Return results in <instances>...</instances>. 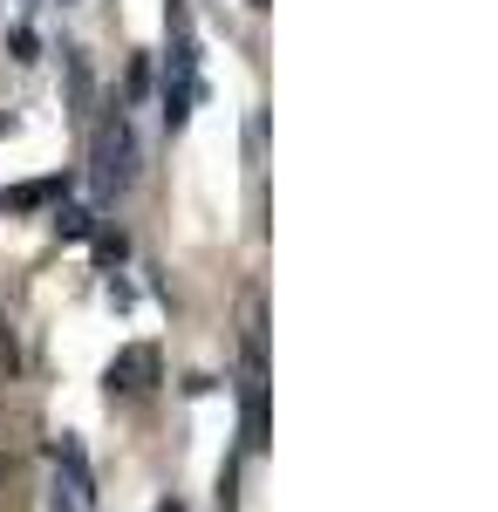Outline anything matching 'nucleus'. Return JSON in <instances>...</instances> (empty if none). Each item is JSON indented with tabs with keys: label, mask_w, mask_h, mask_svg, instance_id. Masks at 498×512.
I'll list each match as a JSON object with an SVG mask.
<instances>
[{
	"label": "nucleus",
	"mask_w": 498,
	"mask_h": 512,
	"mask_svg": "<svg viewBox=\"0 0 498 512\" xmlns=\"http://www.w3.org/2000/svg\"><path fill=\"white\" fill-rule=\"evenodd\" d=\"M89 171H96V192L103 198H123L137 185V130L123 117V103L96 123V137H89Z\"/></svg>",
	"instance_id": "obj_1"
},
{
	"label": "nucleus",
	"mask_w": 498,
	"mask_h": 512,
	"mask_svg": "<svg viewBox=\"0 0 498 512\" xmlns=\"http://www.w3.org/2000/svg\"><path fill=\"white\" fill-rule=\"evenodd\" d=\"M103 383H110V396H144L157 383V349L151 342H123L103 369Z\"/></svg>",
	"instance_id": "obj_2"
},
{
	"label": "nucleus",
	"mask_w": 498,
	"mask_h": 512,
	"mask_svg": "<svg viewBox=\"0 0 498 512\" xmlns=\"http://www.w3.org/2000/svg\"><path fill=\"white\" fill-rule=\"evenodd\" d=\"M48 465H55V478H62V485H69V492H76L82 506H96V472H89V451H82V437H55V444H48Z\"/></svg>",
	"instance_id": "obj_3"
},
{
	"label": "nucleus",
	"mask_w": 498,
	"mask_h": 512,
	"mask_svg": "<svg viewBox=\"0 0 498 512\" xmlns=\"http://www.w3.org/2000/svg\"><path fill=\"white\" fill-rule=\"evenodd\" d=\"M48 198H62V178H35V185H14V192L0 198L7 212H35V205H48Z\"/></svg>",
	"instance_id": "obj_4"
},
{
	"label": "nucleus",
	"mask_w": 498,
	"mask_h": 512,
	"mask_svg": "<svg viewBox=\"0 0 498 512\" xmlns=\"http://www.w3.org/2000/svg\"><path fill=\"white\" fill-rule=\"evenodd\" d=\"M62 76H69V96H76V110L96 96V76H89V55L82 48H62Z\"/></svg>",
	"instance_id": "obj_5"
},
{
	"label": "nucleus",
	"mask_w": 498,
	"mask_h": 512,
	"mask_svg": "<svg viewBox=\"0 0 498 512\" xmlns=\"http://www.w3.org/2000/svg\"><path fill=\"white\" fill-rule=\"evenodd\" d=\"M7 55H14L21 69H35V62H41V35L28 28V21H14V28H7Z\"/></svg>",
	"instance_id": "obj_6"
},
{
	"label": "nucleus",
	"mask_w": 498,
	"mask_h": 512,
	"mask_svg": "<svg viewBox=\"0 0 498 512\" xmlns=\"http://www.w3.org/2000/svg\"><path fill=\"white\" fill-rule=\"evenodd\" d=\"M55 239H89V205H62L55 212Z\"/></svg>",
	"instance_id": "obj_7"
},
{
	"label": "nucleus",
	"mask_w": 498,
	"mask_h": 512,
	"mask_svg": "<svg viewBox=\"0 0 498 512\" xmlns=\"http://www.w3.org/2000/svg\"><path fill=\"white\" fill-rule=\"evenodd\" d=\"M96 253H103V274L116 280V267L130 260V239H123V233H103V239H96Z\"/></svg>",
	"instance_id": "obj_8"
},
{
	"label": "nucleus",
	"mask_w": 498,
	"mask_h": 512,
	"mask_svg": "<svg viewBox=\"0 0 498 512\" xmlns=\"http://www.w3.org/2000/svg\"><path fill=\"white\" fill-rule=\"evenodd\" d=\"M48 512H96V506H82L76 492H69V485L55 478V485H48Z\"/></svg>",
	"instance_id": "obj_9"
},
{
	"label": "nucleus",
	"mask_w": 498,
	"mask_h": 512,
	"mask_svg": "<svg viewBox=\"0 0 498 512\" xmlns=\"http://www.w3.org/2000/svg\"><path fill=\"white\" fill-rule=\"evenodd\" d=\"M157 512H185V506H178V499H157Z\"/></svg>",
	"instance_id": "obj_10"
},
{
	"label": "nucleus",
	"mask_w": 498,
	"mask_h": 512,
	"mask_svg": "<svg viewBox=\"0 0 498 512\" xmlns=\"http://www.w3.org/2000/svg\"><path fill=\"white\" fill-rule=\"evenodd\" d=\"M62 7H76V0H62Z\"/></svg>",
	"instance_id": "obj_11"
},
{
	"label": "nucleus",
	"mask_w": 498,
	"mask_h": 512,
	"mask_svg": "<svg viewBox=\"0 0 498 512\" xmlns=\"http://www.w3.org/2000/svg\"><path fill=\"white\" fill-rule=\"evenodd\" d=\"M21 7H35V0H21Z\"/></svg>",
	"instance_id": "obj_12"
}]
</instances>
